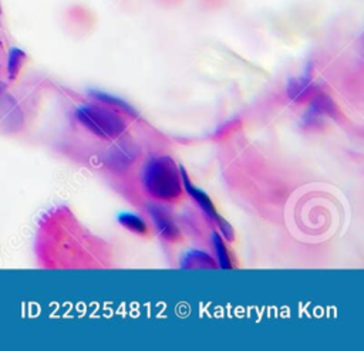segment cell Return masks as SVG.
Returning <instances> with one entry per match:
<instances>
[{
	"instance_id": "8fae6325",
	"label": "cell",
	"mask_w": 364,
	"mask_h": 351,
	"mask_svg": "<svg viewBox=\"0 0 364 351\" xmlns=\"http://www.w3.org/2000/svg\"><path fill=\"white\" fill-rule=\"evenodd\" d=\"M309 81L306 78H297V80H293L290 84H289V94L293 99H299L300 97L306 95L310 90L309 87Z\"/></svg>"
},
{
	"instance_id": "7c38bea8",
	"label": "cell",
	"mask_w": 364,
	"mask_h": 351,
	"mask_svg": "<svg viewBox=\"0 0 364 351\" xmlns=\"http://www.w3.org/2000/svg\"><path fill=\"white\" fill-rule=\"evenodd\" d=\"M218 226H219V229H220V232H222V234L228 239V240H233V227L230 226V223H228L225 219H222V217H218Z\"/></svg>"
},
{
	"instance_id": "277c9868",
	"label": "cell",
	"mask_w": 364,
	"mask_h": 351,
	"mask_svg": "<svg viewBox=\"0 0 364 351\" xmlns=\"http://www.w3.org/2000/svg\"><path fill=\"white\" fill-rule=\"evenodd\" d=\"M181 178H182V183H183V189L198 202V205H199L200 209L205 212V215H206L209 219H212V220L216 222L218 217H219V215H218V212H216V209H215L212 200L209 199V196H208L205 192H202L200 189H198L196 186H193V185L191 183V180H189V178H188V175H186V172H185L183 168H181Z\"/></svg>"
},
{
	"instance_id": "30bf717a",
	"label": "cell",
	"mask_w": 364,
	"mask_h": 351,
	"mask_svg": "<svg viewBox=\"0 0 364 351\" xmlns=\"http://www.w3.org/2000/svg\"><path fill=\"white\" fill-rule=\"evenodd\" d=\"M212 243H213V247H215V252H216V257H218V261H219V266L222 269H230V260H229V254H228V250L220 239V236L218 233H213L212 234Z\"/></svg>"
},
{
	"instance_id": "7a4b0ae2",
	"label": "cell",
	"mask_w": 364,
	"mask_h": 351,
	"mask_svg": "<svg viewBox=\"0 0 364 351\" xmlns=\"http://www.w3.org/2000/svg\"><path fill=\"white\" fill-rule=\"evenodd\" d=\"M75 115L84 126L102 138H117L125 129V124L117 112L98 105H81Z\"/></svg>"
},
{
	"instance_id": "8992f818",
	"label": "cell",
	"mask_w": 364,
	"mask_h": 351,
	"mask_svg": "<svg viewBox=\"0 0 364 351\" xmlns=\"http://www.w3.org/2000/svg\"><path fill=\"white\" fill-rule=\"evenodd\" d=\"M118 222L127 227L128 230L134 232V233H138V234H146L148 233V226L146 223L136 215H132V213H119L118 215Z\"/></svg>"
},
{
	"instance_id": "6da1fadb",
	"label": "cell",
	"mask_w": 364,
	"mask_h": 351,
	"mask_svg": "<svg viewBox=\"0 0 364 351\" xmlns=\"http://www.w3.org/2000/svg\"><path fill=\"white\" fill-rule=\"evenodd\" d=\"M142 183L152 198L165 202H175L183 190L175 162L165 155L155 156L145 163Z\"/></svg>"
},
{
	"instance_id": "5b68a950",
	"label": "cell",
	"mask_w": 364,
	"mask_h": 351,
	"mask_svg": "<svg viewBox=\"0 0 364 351\" xmlns=\"http://www.w3.org/2000/svg\"><path fill=\"white\" fill-rule=\"evenodd\" d=\"M181 266L183 269H202V267H215L216 263L212 260V257L205 253V252H199V250H189L183 254V260L181 261Z\"/></svg>"
},
{
	"instance_id": "ba28073f",
	"label": "cell",
	"mask_w": 364,
	"mask_h": 351,
	"mask_svg": "<svg viewBox=\"0 0 364 351\" xmlns=\"http://www.w3.org/2000/svg\"><path fill=\"white\" fill-rule=\"evenodd\" d=\"M90 94H91L94 98H97L98 101H102V102H105V104L114 105L115 108H121V109H124L125 112H128V114H131V115H135L134 108H132L128 102H125L124 99H121V98H118V97H114V95H111V94L101 92V91H91Z\"/></svg>"
},
{
	"instance_id": "3957f363",
	"label": "cell",
	"mask_w": 364,
	"mask_h": 351,
	"mask_svg": "<svg viewBox=\"0 0 364 351\" xmlns=\"http://www.w3.org/2000/svg\"><path fill=\"white\" fill-rule=\"evenodd\" d=\"M148 210H149L151 217L155 222V226L162 237H165L168 240L179 239V234H181L179 229H178L176 223L173 222V219L166 213L165 209H162L161 206L151 205V206H148Z\"/></svg>"
},
{
	"instance_id": "52a82bcc",
	"label": "cell",
	"mask_w": 364,
	"mask_h": 351,
	"mask_svg": "<svg viewBox=\"0 0 364 351\" xmlns=\"http://www.w3.org/2000/svg\"><path fill=\"white\" fill-rule=\"evenodd\" d=\"M27 55L21 48L13 47L9 53V60H7V71H9V77L10 78H16L23 67V64L26 63Z\"/></svg>"
},
{
	"instance_id": "9c48e42d",
	"label": "cell",
	"mask_w": 364,
	"mask_h": 351,
	"mask_svg": "<svg viewBox=\"0 0 364 351\" xmlns=\"http://www.w3.org/2000/svg\"><path fill=\"white\" fill-rule=\"evenodd\" d=\"M134 152L124 148V146H119V148H115L112 149L111 153H108V165L114 168V165H127L128 162L132 161L134 158Z\"/></svg>"
}]
</instances>
